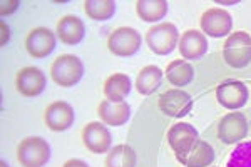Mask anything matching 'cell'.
<instances>
[{"instance_id": "obj_1", "label": "cell", "mask_w": 251, "mask_h": 167, "mask_svg": "<svg viewBox=\"0 0 251 167\" xmlns=\"http://www.w3.org/2000/svg\"><path fill=\"white\" fill-rule=\"evenodd\" d=\"M84 77V64L77 55L62 54L50 65V79L59 87L69 89L77 85Z\"/></svg>"}, {"instance_id": "obj_2", "label": "cell", "mask_w": 251, "mask_h": 167, "mask_svg": "<svg viewBox=\"0 0 251 167\" xmlns=\"http://www.w3.org/2000/svg\"><path fill=\"white\" fill-rule=\"evenodd\" d=\"M179 32L171 22H159L149 27L144 35L146 46L156 55H169L179 44Z\"/></svg>"}, {"instance_id": "obj_3", "label": "cell", "mask_w": 251, "mask_h": 167, "mask_svg": "<svg viewBox=\"0 0 251 167\" xmlns=\"http://www.w3.org/2000/svg\"><path fill=\"white\" fill-rule=\"evenodd\" d=\"M223 59L233 69H245L251 64V35L245 30L229 34L223 46Z\"/></svg>"}, {"instance_id": "obj_4", "label": "cell", "mask_w": 251, "mask_h": 167, "mask_svg": "<svg viewBox=\"0 0 251 167\" xmlns=\"http://www.w3.org/2000/svg\"><path fill=\"white\" fill-rule=\"evenodd\" d=\"M50 154V144L44 137H25L17 145V161L24 167H44Z\"/></svg>"}, {"instance_id": "obj_5", "label": "cell", "mask_w": 251, "mask_h": 167, "mask_svg": "<svg viewBox=\"0 0 251 167\" xmlns=\"http://www.w3.org/2000/svg\"><path fill=\"white\" fill-rule=\"evenodd\" d=\"M141 46L143 35L132 27H117L107 37V48L116 57H132Z\"/></svg>"}, {"instance_id": "obj_6", "label": "cell", "mask_w": 251, "mask_h": 167, "mask_svg": "<svg viewBox=\"0 0 251 167\" xmlns=\"http://www.w3.org/2000/svg\"><path fill=\"white\" fill-rule=\"evenodd\" d=\"M200 27L201 32L208 37H228L233 28V17L228 10L220 9V7H211V9L203 12L200 19Z\"/></svg>"}, {"instance_id": "obj_7", "label": "cell", "mask_w": 251, "mask_h": 167, "mask_svg": "<svg viewBox=\"0 0 251 167\" xmlns=\"http://www.w3.org/2000/svg\"><path fill=\"white\" fill-rule=\"evenodd\" d=\"M248 120L245 114L233 111L231 114H226L220 119L218 124V137L223 144H240L248 136Z\"/></svg>"}, {"instance_id": "obj_8", "label": "cell", "mask_w": 251, "mask_h": 167, "mask_svg": "<svg viewBox=\"0 0 251 167\" xmlns=\"http://www.w3.org/2000/svg\"><path fill=\"white\" fill-rule=\"evenodd\" d=\"M157 105L164 116L179 119L193 111V97L183 89H169L159 95Z\"/></svg>"}, {"instance_id": "obj_9", "label": "cell", "mask_w": 251, "mask_h": 167, "mask_svg": "<svg viewBox=\"0 0 251 167\" xmlns=\"http://www.w3.org/2000/svg\"><path fill=\"white\" fill-rule=\"evenodd\" d=\"M47 77L35 65H27V67L20 69L15 75V89L20 95L32 99V97L40 95L46 91Z\"/></svg>"}, {"instance_id": "obj_10", "label": "cell", "mask_w": 251, "mask_h": 167, "mask_svg": "<svg viewBox=\"0 0 251 167\" xmlns=\"http://www.w3.org/2000/svg\"><path fill=\"white\" fill-rule=\"evenodd\" d=\"M248 87L241 80H225L216 87V100L228 111H238L248 102Z\"/></svg>"}, {"instance_id": "obj_11", "label": "cell", "mask_w": 251, "mask_h": 167, "mask_svg": "<svg viewBox=\"0 0 251 167\" xmlns=\"http://www.w3.org/2000/svg\"><path fill=\"white\" fill-rule=\"evenodd\" d=\"M80 139L92 154H107L112 145V136L102 122H89L82 127Z\"/></svg>"}, {"instance_id": "obj_12", "label": "cell", "mask_w": 251, "mask_h": 167, "mask_svg": "<svg viewBox=\"0 0 251 167\" xmlns=\"http://www.w3.org/2000/svg\"><path fill=\"white\" fill-rule=\"evenodd\" d=\"M55 34L47 27H35L27 34L25 37V50L34 59H46L54 52L55 48Z\"/></svg>"}, {"instance_id": "obj_13", "label": "cell", "mask_w": 251, "mask_h": 167, "mask_svg": "<svg viewBox=\"0 0 251 167\" xmlns=\"http://www.w3.org/2000/svg\"><path fill=\"white\" fill-rule=\"evenodd\" d=\"M166 139L176 156H183L200 141V134H198V129L188 122H177L168 130Z\"/></svg>"}, {"instance_id": "obj_14", "label": "cell", "mask_w": 251, "mask_h": 167, "mask_svg": "<svg viewBox=\"0 0 251 167\" xmlns=\"http://www.w3.org/2000/svg\"><path fill=\"white\" fill-rule=\"evenodd\" d=\"M75 119L74 109L66 100H54L44 111V122L54 132H64L69 127H72Z\"/></svg>"}, {"instance_id": "obj_15", "label": "cell", "mask_w": 251, "mask_h": 167, "mask_svg": "<svg viewBox=\"0 0 251 167\" xmlns=\"http://www.w3.org/2000/svg\"><path fill=\"white\" fill-rule=\"evenodd\" d=\"M177 48L184 60H198L208 50V39L201 30L189 28L184 30V34H181Z\"/></svg>"}, {"instance_id": "obj_16", "label": "cell", "mask_w": 251, "mask_h": 167, "mask_svg": "<svg viewBox=\"0 0 251 167\" xmlns=\"http://www.w3.org/2000/svg\"><path fill=\"white\" fill-rule=\"evenodd\" d=\"M97 116L102 120V124L111 125V127H121L131 117V105L126 100L123 102H111V100H102L97 107Z\"/></svg>"}, {"instance_id": "obj_17", "label": "cell", "mask_w": 251, "mask_h": 167, "mask_svg": "<svg viewBox=\"0 0 251 167\" xmlns=\"http://www.w3.org/2000/svg\"><path fill=\"white\" fill-rule=\"evenodd\" d=\"M55 34L66 46H77L86 35V25L77 15H64L55 25Z\"/></svg>"}, {"instance_id": "obj_18", "label": "cell", "mask_w": 251, "mask_h": 167, "mask_svg": "<svg viewBox=\"0 0 251 167\" xmlns=\"http://www.w3.org/2000/svg\"><path fill=\"white\" fill-rule=\"evenodd\" d=\"M176 159L184 167H211L216 154L211 144H208L206 141H198L188 152L183 156H176Z\"/></svg>"}, {"instance_id": "obj_19", "label": "cell", "mask_w": 251, "mask_h": 167, "mask_svg": "<svg viewBox=\"0 0 251 167\" xmlns=\"http://www.w3.org/2000/svg\"><path fill=\"white\" fill-rule=\"evenodd\" d=\"M131 77L127 74H111L104 80V97L111 102H123L131 94Z\"/></svg>"}, {"instance_id": "obj_20", "label": "cell", "mask_w": 251, "mask_h": 167, "mask_svg": "<svg viewBox=\"0 0 251 167\" xmlns=\"http://www.w3.org/2000/svg\"><path fill=\"white\" fill-rule=\"evenodd\" d=\"M164 75L173 87H176V89L186 87V85L191 84L194 79V67L188 60L176 59L168 64V67H166V71H164Z\"/></svg>"}, {"instance_id": "obj_21", "label": "cell", "mask_w": 251, "mask_h": 167, "mask_svg": "<svg viewBox=\"0 0 251 167\" xmlns=\"http://www.w3.org/2000/svg\"><path fill=\"white\" fill-rule=\"evenodd\" d=\"M164 72L161 71L157 65H146L139 71V74L136 77L134 87L141 95H151L157 91V87H161L163 82Z\"/></svg>"}, {"instance_id": "obj_22", "label": "cell", "mask_w": 251, "mask_h": 167, "mask_svg": "<svg viewBox=\"0 0 251 167\" xmlns=\"http://www.w3.org/2000/svg\"><path fill=\"white\" fill-rule=\"evenodd\" d=\"M136 150L127 144H117L106 154L104 167H136Z\"/></svg>"}, {"instance_id": "obj_23", "label": "cell", "mask_w": 251, "mask_h": 167, "mask_svg": "<svg viewBox=\"0 0 251 167\" xmlns=\"http://www.w3.org/2000/svg\"><path fill=\"white\" fill-rule=\"evenodd\" d=\"M169 3L166 0H137L136 12L144 22H159L166 17Z\"/></svg>"}, {"instance_id": "obj_24", "label": "cell", "mask_w": 251, "mask_h": 167, "mask_svg": "<svg viewBox=\"0 0 251 167\" xmlns=\"http://www.w3.org/2000/svg\"><path fill=\"white\" fill-rule=\"evenodd\" d=\"M84 12L91 20L104 22L112 19V15L116 14V2L114 0H86Z\"/></svg>"}, {"instance_id": "obj_25", "label": "cell", "mask_w": 251, "mask_h": 167, "mask_svg": "<svg viewBox=\"0 0 251 167\" xmlns=\"http://www.w3.org/2000/svg\"><path fill=\"white\" fill-rule=\"evenodd\" d=\"M226 167H251V141L240 142L233 149Z\"/></svg>"}, {"instance_id": "obj_26", "label": "cell", "mask_w": 251, "mask_h": 167, "mask_svg": "<svg viewBox=\"0 0 251 167\" xmlns=\"http://www.w3.org/2000/svg\"><path fill=\"white\" fill-rule=\"evenodd\" d=\"M19 3L20 2H7V0H3V2H2V15H3V17L12 14V12L19 7Z\"/></svg>"}, {"instance_id": "obj_27", "label": "cell", "mask_w": 251, "mask_h": 167, "mask_svg": "<svg viewBox=\"0 0 251 167\" xmlns=\"http://www.w3.org/2000/svg\"><path fill=\"white\" fill-rule=\"evenodd\" d=\"M0 28H2V47L7 46V42H9L10 39V27L7 25V22H0Z\"/></svg>"}, {"instance_id": "obj_28", "label": "cell", "mask_w": 251, "mask_h": 167, "mask_svg": "<svg viewBox=\"0 0 251 167\" xmlns=\"http://www.w3.org/2000/svg\"><path fill=\"white\" fill-rule=\"evenodd\" d=\"M62 167H89V164L82 159H69V161L64 162Z\"/></svg>"}, {"instance_id": "obj_29", "label": "cell", "mask_w": 251, "mask_h": 167, "mask_svg": "<svg viewBox=\"0 0 251 167\" xmlns=\"http://www.w3.org/2000/svg\"><path fill=\"white\" fill-rule=\"evenodd\" d=\"M0 167H9V164H7L5 161H2V162H0Z\"/></svg>"}]
</instances>
